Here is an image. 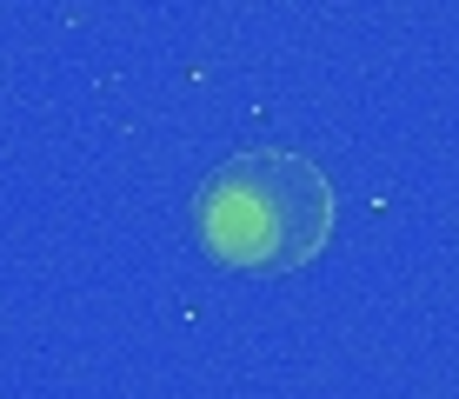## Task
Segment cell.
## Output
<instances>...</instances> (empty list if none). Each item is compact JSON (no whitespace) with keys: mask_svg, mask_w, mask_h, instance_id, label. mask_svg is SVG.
I'll return each instance as SVG.
<instances>
[{"mask_svg":"<svg viewBox=\"0 0 459 399\" xmlns=\"http://www.w3.org/2000/svg\"><path fill=\"white\" fill-rule=\"evenodd\" d=\"M194 233L233 273H293L333 239V186L307 153L247 147L200 180Z\"/></svg>","mask_w":459,"mask_h":399,"instance_id":"obj_1","label":"cell"}]
</instances>
